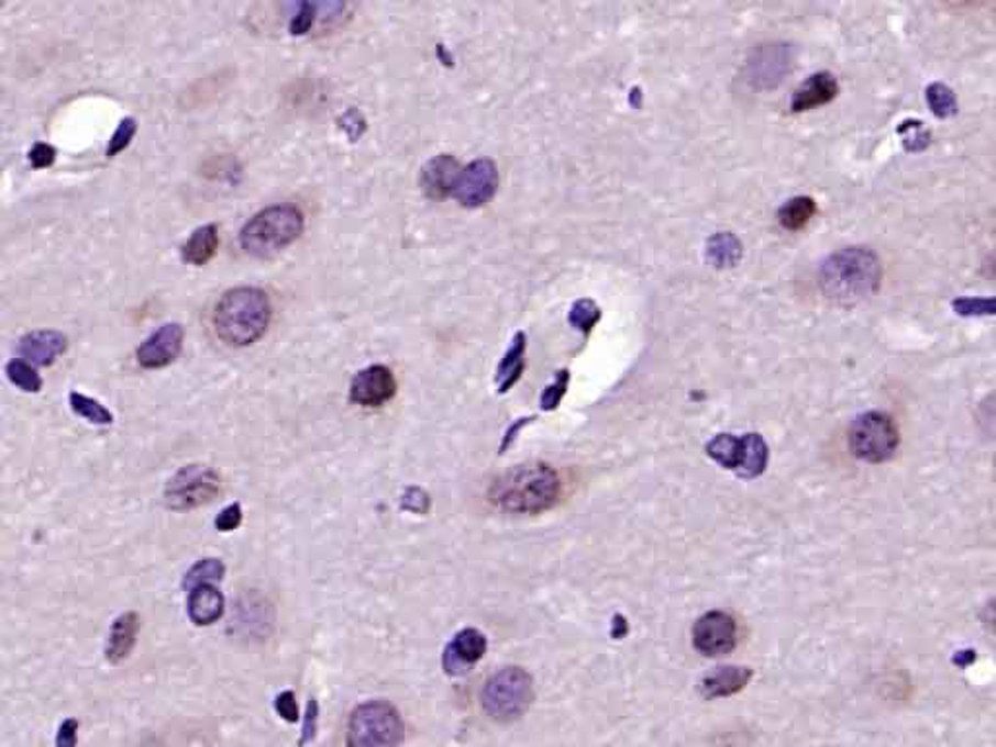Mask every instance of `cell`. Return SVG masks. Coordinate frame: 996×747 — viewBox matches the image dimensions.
Masks as SVG:
<instances>
[{
    "instance_id": "obj_33",
    "label": "cell",
    "mask_w": 996,
    "mask_h": 747,
    "mask_svg": "<svg viewBox=\"0 0 996 747\" xmlns=\"http://www.w3.org/2000/svg\"><path fill=\"white\" fill-rule=\"evenodd\" d=\"M901 133H904V143L909 150H920L922 146L929 145L930 136L925 129H922V123H901Z\"/></svg>"
},
{
    "instance_id": "obj_15",
    "label": "cell",
    "mask_w": 996,
    "mask_h": 747,
    "mask_svg": "<svg viewBox=\"0 0 996 747\" xmlns=\"http://www.w3.org/2000/svg\"><path fill=\"white\" fill-rule=\"evenodd\" d=\"M462 174L460 161L452 154H439L424 164L421 171V187L431 199H446L454 193L457 178Z\"/></svg>"
},
{
    "instance_id": "obj_3",
    "label": "cell",
    "mask_w": 996,
    "mask_h": 747,
    "mask_svg": "<svg viewBox=\"0 0 996 747\" xmlns=\"http://www.w3.org/2000/svg\"><path fill=\"white\" fill-rule=\"evenodd\" d=\"M561 497V477L547 464L516 466L498 477L490 489V501L516 514H540Z\"/></svg>"
},
{
    "instance_id": "obj_19",
    "label": "cell",
    "mask_w": 996,
    "mask_h": 747,
    "mask_svg": "<svg viewBox=\"0 0 996 747\" xmlns=\"http://www.w3.org/2000/svg\"><path fill=\"white\" fill-rule=\"evenodd\" d=\"M752 680V670L750 668H740V666H724L710 671L701 681V693L707 699H720V696H730L740 693L748 681Z\"/></svg>"
},
{
    "instance_id": "obj_2",
    "label": "cell",
    "mask_w": 996,
    "mask_h": 747,
    "mask_svg": "<svg viewBox=\"0 0 996 747\" xmlns=\"http://www.w3.org/2000/svg\"><path fill=\"white\" fill-rule=\"evenodd\" d=\"M270 306L267 292L255 287H237L220 297L212 312V327L224 345L250 347L269 330Z\"/></svg>"
},
{
    "instance_id": "obj_27",
    "label": "cell",
    "mask_w": 996,
    "mask_h": 747,
    "mask_svg": "<svg viewBox=\"0 0 996 747\" xmlns=\"http://www.w3.org/2000/svg\"><path fill=\"white\" fill-rule=\"evenodd\" d=\"M226 572L224 562L220 559H201L195 562L191 569L187 570L184 577V588L201 587V584H211L214 580H222Z\"/></svg>"
},
{
    "instance_id": "obj_38",
    "label": "cell",
    "mask_w": 996,
    "mask_h": 747,
    "mask_svg": "<svg viewBox=\"0 0 996 747\" xmlns=\"http://www.w3.org/2000/svg\"><path fill=\"white\" fill-rule=\"evenodd\" d=\"M78 722L75 718H67L57 731L55 746L57 747H77Z\"/></svg>"
},
{
    "instance_id": "obj_9",
    "label": "cell",
    "mask_w": 996,
    "mask_h": 747,
    "mask_svg": "<svg viewBox=\"0 0 996 747\" xmlns=\"http://www.w3.org/2000/svg\"><path fill=\"white\" fill-rule=\"evenodd\" d=\"M220 489L222 481L214 469L201 464H189L169 479L164 491V501L168 509L178 512L199 509L220 494Z\"/></svg>"
},
{
    "instance_id": "obj_17",
    "label": "cell",
    "mask_w": 996,
    "mask_h": 747,
    "mask_svg": "<svg viewBox=\"0 0 996 747\" xmlns=\"http://www.w3.org/2000/svg\"><path fill=\"white\" fill-rule=\"evenodd\" d=\"M839 93V82L831 73H816L806 78L803 85L796 88L790 100V110L794 113L816 110L826 103L833 102Z\"/></svg>"
},
{
    "instance_id": "obj_6",
    "label": "cell",
    "mask_w": 996,
    "mask_h": 747,
    "mask_svg": "<svg viewBox=\"0 0 996 747\" xmlns=\"http://www.w3.org/2000/svg\"><path fill=\"white\" fill-rule=\"evenodd\" d=\"M533 701L532 676L522 668H505L490 678L482 693L483 711L493 721L514 722Z\"/></svg>"
},
{
    "instance_id": "obj_22",
    "label": "cell",
    "mask_w": 996,
    "mask_h": 747,
    "mask_svg": "<svg viewBox=\"0 0 996 747\" xmlns=\"http://www.w3.org/2000/svg\"><path fill=\"white\" fill-rule=\"evenodd\" d=\"M525 333L518 332L497 368V383L500 393H507L524 372Z\"/></svg>"
},
{
    "instance_id": "obj_5",
    "label": "cell",
    "mask_w": 996,
    "mask_h": 747,
    "mask_svg": "<svg viewBox=\"0 0 996 747\" xmlns=\"http://www.w3.org/2000/svg\"><path fill=\"white\" fill-rule=\"evenodd\" d=\"M406 724L388 701H366L356 706L346 724V747H401Z\"/></svg>"
},
{
    "instance_id": "obj_4",
    "label": "cell",
    "mask_w": 996,
    "mask_h": 747,
    "mask_svg": "<svg viewBox=\"0 0 996 747\" xmlns=\"http://www.w3.org/2000/svg\"><path fill=\"white\" fill-rule=\"evenodd\" d=\"M305 232V213L295 204L267 207L245 222L240 246L254 257H270L295 244Z\"/></svg>"
},
{
    "instance_id": "obj_37",
    "label": "cell",
    "mask_w": 996,
    "mask_h": 747,
    "mask_svg": "<svg viewBox=\"0 0 996 747\" xmlns=\"http://www.w3.org/2000/svg\"><path fill=\"white\" fill-rule=\"evenodd\" d=\"M55 158H57V150H55L52 145H47V143H37V145H34V148L30 150V161H32V166L37 168V170H43V168L53 166Z\"/></svg>"
},
{
    "instance_id": "obj_25",
    "label": "cell",
    "mask_w": 996,
    "mask_h": 747,
    "mask_svg": "<svg viewBox=\"0 0 996 747\" xmlns=\"http://www.w3.org/2000/svg\"><path fill=\"white\" fill-rule=\"evenodd\" d=\"M709 255L718 267H730L740 259L742 244L730 232H718L717 236L710 238Z\"/></svg>"
},
{
    "instance_id": "obj_41",
    "label": "cell",
    "mask_w": 996,
    "mask_h": 747,
    "mask_svg": "<svg viewBox=\"0 0 996 747\" xmlns=\"http://www.w3.org/2000/svg\"><path fill=\"white\" fill-rule=\"evenodd\" d=\"M985 620H987L988 627L996 631V602L993 605H988L987 613H985Z\"/></svg>"
},
{
    "instance_id": "obj_36",
    "label": "cell",
    "mask_w": 996,
    "mask_h": 747,
    "mask_svg": "<svg viewBox=\"0 0 996 747\" xmlns=\"http://www.w3.org/2000/svg\"><path fill=\"white\" fill-rule=\"evenodd\" d=\"M275 711L279 714L283 721L292 722L298 721V703H296V696L292 691H283L280 695H277L275 699Z\"/></svg>"
},
{
    "instance_id": "obj_14",
    "label": "cell",
    "mask_w": 996,
    "mask_h": 747,
    "mask_svg": "<svg viewBox=\"0 0 996 747\" xmlns=\"http://www.w3.org/2000/svg\"><path fill=\"white\" fill-rule=\"evenodd\" d=\"M485 650H487L485 635L477 628H464L452 638V643L444 650V658H442L444 670L454 676L464 673L472 668L473 664L482 660Z\"/></svg>"
},
{
    "instance_id": "obj_7",
    "label": "cell",
    "mask_w": 996,
    "mask_h": 747,
    "mask_svg": "<svg viewBox=\"0 0 996 747\" xmlns=\"http://www.w3.org/2000/svg\"><path fill=\"white\" fill-rule=\"evenodd\" d=\"M849 448L862 461L882 464L894 458L899 448V428L887 413L870 411L854 419L849 428Z\"/></svg>"
},
{
    "instance_id": "obj_13",
    "label": "cell",
    "mask_w": 996,
    "mask_h": 747,
    "mask_svg": "<svg viewBox=\"0 0 996 747\" xmlns=\"http://www.w3.org/2000/svg\"><path fill=\"white\" fill-rule=\"evenodd\" d=\"M186 332L179 323H164L161 330L144 339L136 348V363L146 370H158L171 365L184 348Z\"/></svg>"
},
{
    "instance_id": "obj_28",
    "label": "cell",
    "mask_w": 996,
    "mask_h": 747,
    "mask_svg": "<svg viewBox=\"0 0 996 747\" xmlns=\"http://www.w3.org/2000/svg\"><path fill=\"white\" fill-rule=\"evenodd\" d=\"M601 310L594 300L590 298H580L576 300L571 312H568V323L575 327L576 332L588 333L596 327V323L600 322Z\"/></svg>"
},
{
    "instance_id": "obj_11",
    "label": "cell",
    "mask_w": 996,
    "mask_h": 747,
    "mask_svg": "<svg viewBox=\"0 0 996 747\" xmlns=\"http://www.w3.org/2000/svg\"><path fill=\"white\" fill-rule=\"evenodd\" d=\"M397 393L396 376L391 368L372 365L355 374L348 388V400L361 408H381L394 400Z\"/></svg>"
},
{
    "instance_id": "obj_34",
    "label": "cell",
    "mask_w": 996,
    "mask_h": 747,
    "mask_svg": "<svg viewBox=\"0 0 996 747\" xmlns=\"http://www.w3.org/2000/svg\"><path fill=\"white\" fill-rule=\"evenodd\" d=\"M318 714H320L318 701H316V699H310V701H308V706H306L305 728H302L300 746H308V744H312L313 738H316V732H318Z\"/></svg>"
},
{
    "instance_id": "obj_23",
    "label": "cell",
    "mask_w": 996,
    "mask_h": 747,
    "mask_svg": "<svg viewBox=\"0 0 996 747\" xmlns=\"http://www.w3.org/2000/svg\"><path fill=\"white\" fill-rule=\"evenodd\" d=\"M818 213V204L811 197H793L778 209L777 219L781 226L790 232L806 228Z\"/></svg>"
},
{
    "instance_id": "obj_31",
    "label": "cell",
    "mask_w": 996,
    "mask_h": 747,
    "mask_svg": "<svg viewBox=\"0 0 996 747\" xmlns=\"http://www.w3.org/2000/svg\"><path fill=\"white\" fill-rule=\"evenodd\" d=\"M568 380H571V374L568 370H561L555 376L553 383H550L543 395H541V409L543 411H553V409L558 408V403L565 398L566 390H568Z\"/></svg>"
},
{
    "instance_id": "obj_16",
    "label": "cell",
    "mask_w": 996,
    "mask_h": 747,
    "mask_svg": "<svg viewBox=\"0 0 996 747\" xmlns=\"http://www.w3.org/2000/svg\"><path fill=\"white\" fill-rule=\"evenodd\" d=\"M67 337L55 330H37V332L27 333L18 345L20 358L26 360L32 366H49L65 355L67 350Z\"/></svg>"
},
{
    "instance_id": "obj_1",
    "label": "cell",
    "mask_w": 996,
    "mask_h": 747,
    "mask_svg": "<svg viewBox=\"0 0 996 747\" xmlns=\"http://www.w3.org/2000/svg\"><path fill=\"white\" fill-rule=\"evenodd\" d=\"M882 277L884 267L876 252L862 246L843 247L821 264L818 285L831 302L854 306L878 292Z\"/></svg>"
},
{
    "instance_id": "obj_26",
    "label": "cell",
    "mask_w": 996,
    "mask_h": 747,
    "mask_svg": "<svg viewBox=\"0 0 996 747\" xmlns=\"http://www.w3.org/2000/svg\"><path fill=\"white\" fill-rule=\"evenodd\" d=\"M7 378H9L12 386H16L18 390L26 391V393H37V391L42 390V376L37 374L35 366L22 360V358L10 360L9 365H7Z\"/></svg>"
},
{
    "instance_id": "obj_30",
    "label": "cell",
    "mask_w": 996,
    "mask_h": 747,
    "mask_svg": "<svg viewBox=\"0 0 996 747\" xmlns=\"http://www.w3.org/2000/svg\"><path fill=\"white\" fill-rule=\"evenodd\" d=\"M952 308L962 317H996V297L955 298Z\"/></svg>"
},
{
    "instance_id": "obj_32",
    "label": "cell",
    "mask_w": 996,
    "mask_h": 747,
    "mask_svg": "<svg viewBox=\"0 0 996 747\" xmlns=\"http://www.w3.org/2000/svg\"><path fill=\"white\" fill-rule=\"evenodd\" d=\"M135 135L136 121L133 120V118H128V120L121 121V123H119L118 125V129H115V133H113V136H111L110 138L108 150H106L108 158H113V156H118L119 153H123V150H125V148L131 145V141H133V136Z\"/></svg>"
},
{
    "instance_id": "obj_39",
    "label": "cell",
    "mask_w": 996,
    "mask_h": 747,
    "mask_svg": "<svg viewBox=\"0 0 996 747\" xmlns=\"http://www.w3.org/2000/svg\"><path fill=\"white\" fill-rule=\"evenodd\" d=\"M403 509L411 510V512H427L429 497L422 493L421 489H409L403 497Z\"/></svg>"
},
{
    "instance_id": "obj_40",
    "label": "cell",
    "mask_w": 996,
    "mask_h": 747,
    "mask_svg": "<svg viewBox=\"0 0 996 747\" xmlns=\"http://www.w3.org/2000/svg\"><path fill=\"white\" fill-rule=\"evenodd\" d=\"M525 423H528V419H520V421H518V423H516V425L512 426V428H510L507 434H505V441H502V444H500V450H505V448H508V446H510V442L514 441L516 434H518V431H520V428H522Z\"/></svg>"
},
{
    "instance_id": "obj_29",
    "label": "cell",
    "mask_w": 996,
    "mask_h": 747,
    "mask_svg": "<svg viewBox=\"0 0 996 747\" xmlns=\"http://www.w3.org/2000/svg\"><path fill=\"white\" fill-rule=\"evenodd\" d=\"M927 103H929L930 111L940 120H948L958 111V98H955L954 90H950L948 86L940 85V82L927 88Z\"/></svg>"
},
{
    "instance_id": "obj_10",
    "label": "cell",
    "mask_w": 996,
    "mask_h": 747,
    "mask_svg": "<svg viewBox=\"0 0 996 747\" xmlns=\"http://www.w3.org/2000/svg\"><path fill=\"white\" fill-rule=\"evenodd\" d=\"M497 187V164L489 158H479L462 170L452 197L467 209H477L495 197Z\"/></svg>"
},
{
    "instance_id": "obj_20",
    "label": "cell",
    "mask_w": 996,
    "mask_h": 747,
    "mask_svg": "<svg viewBox=\"0 0 996 747\" xmlns=\"http://www.w3.org/2000/svg\"><path fill=\"white\" fill-rule=\"evenodd\" d=\"M136 633H139V617L135 612L123 613L113 621L108 646H106L108 662L119 664L128 658L135 646Z\"/></svg>"
},
{
    "instance_id": "obj_18",
    "label": "cell",
    "mask_w": 996,
    "mask_h": 747,
    "mask_svg": "<svg viewBox=\"0 0 996 747\" xmlns=\"http://www.w3.org/2000/svg\"><path fill=\"white\" fill-rule=\"evenodd\" d=\"M224 613V595L212 584L195 587L187 600V615L197 627H209Z\"/></svg>"
},
{
    "instance_id": "obj_8",
    "label": "cell",
    "mask_w": 996,
    "mask_h": 747,
    "mask_svg": "<svg viewBox=\"0 0 996 747\" xmlns=\"http://www.w3.org/2000/svg\"><path fill=\"white\" fill-rule=\"evenodd\" d=\"M707 454L743 479L760 477L768 464L767 442L761 434H718L707 444Z\"/></svg>"
},
{
    "instance_id": "obj_12",
    "label": "cell",
    "mask_w": 996,
    "mask_h": 747,
    "mask_svg": "<svg viewBox=\"0 0 996 747\" xmlns=\"http://www.w3.org/2000/svg\"><path fill=\"white\" fill-rule=\"evenodd\" d=\"M738 638L735 621L724 612L705 613L693 627V645L705 656L732 653Z\"/></svg>"
},
{
    "instance_id": "obj_35",
    "label": "cell",
    "mask_w": 996,
    "mask_h": 747,
    "mask_svg": "<svg viewBox=\"0 0 996 747\" xmlns=\"http://www.w3.org/2000/svg\"><path fill=\"white\" fill-rule=\"evenodd\" d=\"M242 519H244V512H242V506L240 504H230L226 509L220 512L217 520H214V526L220 532H232L236 529L240 524H242Z\"/></svg>"
},
{
    "instance_id": "obj_24",
    "label": "cell",
    "mask_w": 996,
    "mask_h": 747,
    "mask_svg": "<svg viewBox=\"0 0 996 747\" xmlns=\"http://www.w3.org/2000/svg\"><path fill=\"white\" fill-rule=\"evenodd\" d=\"M68 403H70V409H73L78 416H82V419H86V421L92 423V425L106 426L113 423V415H111L110 411L103 408L100 401L92 400V398H88L85 393L73 391V393L68 395Z\"/></svg>"
},
{
    "instance_id": "obj_21",
    "label": "cell",
    "mask_w": 996,
    "mask_h": 747,
    "mask_svg": "<svg viewBox=\"0 0 996 747\" xmlns=\"http://www.w3.org/2000/svg\"><path fill=\"white\" fill-rule=\"evenodd\" d=\"M219 242V228L214 224H204L201 228L195 230L184 244L181 257L186 264L195 265V267L207 265L217 254Z\"/></svg>"
}]
</instances>
